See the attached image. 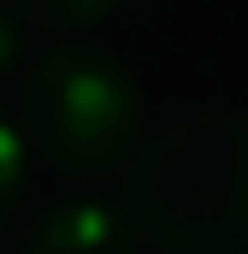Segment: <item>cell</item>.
<instances>
[{
	"label": "cell",
	"mask_w": 248,
	"mask_h": 254,
	"mask_svg": "<svg viewBox=\"0 0 248 254\" xmlns=\"http://www.w3.org/2000/svg\"><path fill=\"white\" fill-rule=\"evenodd\" d=\"M18 12L24 30H42V36H77V30H95L119 0H6Z\"/></svg>",
	"instance_id": "obj_4"
},
{
	"label": "cell",
	"mask_w": 248,
	"mask_h": 254,
	"mask_svg": "<svg viewBox=\"0 0 248 254\" xmlns=\"http://www.w3.org/2000/svg\"><path fill=\"white\" fill-rule=\"evenodd\" d=\"M24 36H30V30L18 24V12H12V6L0 0V77H6L12 65H18V54H24Z\"/></svg>",
	"instance_id": "obj_6"
},
{
	"label": "cell",
	"mask_w": 248,
	"mask_h": 254,
	"mask_svg": "<svg viewBox=\"0 0 248 254\" xmlns=\"http://www.w3.org/2000/svg\"><path fill=\"white\" fill-rule=\"evenodd\" d=\"M130 225L166 254H248V119L189 107L130 154Z\"/></svg>",
	"instance_id": "obj_1"
},
{
	"label": "cell",
	"mask_w": 248,
	"mask_h": 254,
	"mask_svg": "<svg viewBox=\"0 0 248 254\" xmlns=\"http://www.w3.org/2000/svg\"><path fill=\"white\" fill-rule=\"evenodd\" d=\"M24 254H136V225L113 201H60L36 219Z\"/></svg>",
	"instance_id": "obj_3"
},
{
	"label": "cell",
	"mask_w": 248,
	"mask_h": 254,
	"mask_svg": "<svg viewBox=\"0 0 248 254\" xmlns=\"http://www.w3.org/2000/svg\"><path fill=\"white\" fill-rule=\"evenodd\" d=\"M24 142L65 178H107L136 154L142 95L95 48H54L24 77Z\"/></svg>",
	"instance_id": "obj_2"
},
{
	"label": "cell",
	"mask_w": 248,
	"mask_h": 254,
	"mask_svg": "<svg viewBox=\"0 0 248 254\" xmlns=\"http://www.w3.org/2000/svg\"><path fill=\"white\" fill-rule=\"evenodd\" d=\"M24 184H30V142H24V130L0 113V231H6V219L18 213Z\"/></svg>",
	"instance_id": "obj_5"
}]
</instances>
